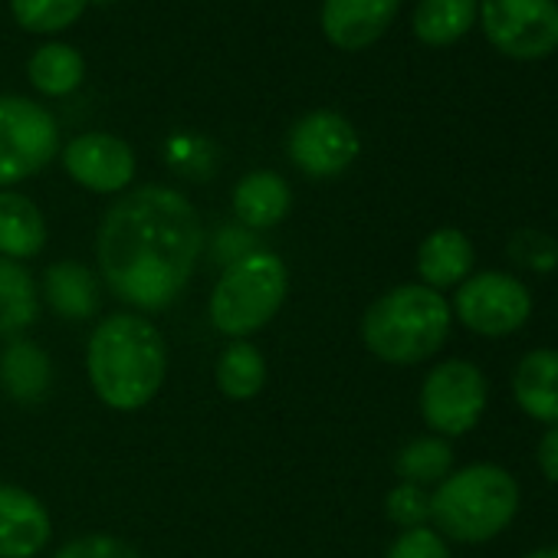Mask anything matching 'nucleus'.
Returning a JSON list of instances; mask_svg holds the SVG:
<instances>
[{
	"label": "nucleus",
	"mask_w": 558,
	"mask_h": 558,
	"mask_svg": "<svg viewBox=\"0 0 558 558\" xmlns=\"http://www.w3.org/2000/svg\"><path fill=\"white\" fill-rule=\"evenodd\" d=\"M509 253L512 256H519L529 269H551L555 263H548L545 259V253H551V256H558V246L548 240V236H535V233H525V236H519V240H512V246H509Z\"/></svg>",
	"instance_id": "c85d7f7f"
},
{
	"label": "nucleus",
	"mask_w": 558,
	"mask_h": 558,
	"mask_svg": "<svg viewBox=\"0 0 558 558\" xmlns=\"http://www.w3.org/2000/svg\"><path fill=\"white\" fill-rule=\"evenodd\" d=\"M453 450L444 437H417L398 453V476L414 486H430L450 476Z\"/></svg>",
	"instance_id": "b1692460"
},
{
	"label": "nucleus",
	"mask_w": 558,
	"mask_h": 558,
	"mask_svg": "<svg viewBox=\"0 0 558 558\" xmlns=\"http://www.w3.org/2000/svg\"><path fill=\"white\" fill-rule=\"evenodd\" d=\"M233 214L250 230H269L283 223L293 207V187L276 171H250L233 184Z\"/></svg>",
	"instance_id": "2eb2a0df"
},
{
	"label": "nucleus",
	"mask_w": 558,
	"mask_h": 558,
	"mask_svg": "<svg viewBox=\"0 0 558 558\" xmlns=\"http://www.w3.org/2000/svg\"><path fill=\"white\" fill-rule=\"evenodd\" d=\"M473 269V243L466 240L463 230L457 227H440L424 236L417 246V272L424 287L430 290H447L460 287Z\"/></svg>",
	"instance_id": "a211bd4d"
},
{
	"label": "nucleus",
	"mask_w": 558,
	"mask_h": 558,
	"mask_svg": "<svg viewBox=\"0 0 558 558\" xmlns=\"http://www.w3.org/2000/svg\"><path fill=\"white\" fill-rule=\"evenodd\" d=\"M44 300L60 319L86 323L102 310V283L89 266L76 259H60L44 272Z\"/></svg>",
	"instance_id": "4468645a"
},
{
	"label": "nucleus",
	"mask_w": 558,
	"mask_h": 558,
	"mask_svg": "<svg viewBox=\"0 0 558 558\" xmlns=\"http://www.w3.org/2000/svg\"><path fill=\"white\" fill-rule=\"evenodd\" d=\"M40 316V293L24 263L0 256V339L21 336Z\"/></svg>",
	"instance_id": "aec40b11"
},
{
	"label": "nucleus",
	"mask_w": 558,
	"mask_h": 558,
	"mask_svg": "<svg viewBox=\"0 0 558 558\" xmlns=\"http://www.w3.org/2000/svg\"><path fill=\"white\" fill-rule=\"evenodd\" d=\"M290 272L283 256L272 250H253L243 259L223 266L210 293V323L220 336L246 339L266 329L287 303Z\"/></svg>",
	"instance_id": "39448f33"
},
{
	"label": "nucleus",
	"mask_w": 558,
	"mask_h": 558,
	"mask_svg": "<svg viewBox=\"0 0 558 558\" xmlns=\"http://www.w3.org/2000/svg\"><path fill=\"white\" fill-rule=\"evenodd\" d=\"M86 372L96 398L112 411L145 408L165 385L168 349L155 323L135 313L102 319L86 349Z\"/></svg>",
	"instance_id": "f03ea898"
},
{
	"label": "nucleus",
	"mask_w": 558,
	"mask_h": 558,
	"mask_svg": "<svg viewBox=\"0 0 558 558\" xmlns=\"http://www.w3.org/2000/svg\"><path fill=\"white\" fill-rule=\"evenodd\" d=\"M359 151H362V142H359L355 125L342 112H332V109L306 112L300 122H293L287 135L290 161L310 178H339L342 171L352 168Z\"/></svg>",
	"instance_id": "9d476101"
},
{
	"label": "nucleus",
	"mask_w": 558,
	"mask_h": 558,
	"mask_svg": "<svg viewBox=\"0 0 558 558\" xmlns=\"http://www.w3.org/2000/svg\"><path fill=\"white\" fill-rule=\"evenodd\" d=\"M60 151V125L27 96H0V191L40 174Z\"/></svg>",
	"instance_id": "423d86ee"
},
{
	"label": "nucleus",
	"mask_w": 558,
	"mask_h": 558,
	"mask_svg": "<svg viewBox=\"0 0 558 558\" xmlns=\"http://www.w3.org/2000/svg\"><path fill=\"white\" fill-rule=\"evenodd\" d=\"M538 466H542V473L551 480V483H558V424L555 427H548L545 434H542V440H538Z\"/></svg>",
	"instance_id": "c756f323"
},
{
	"label": "nucleus",
	"mask_w": 558,
	"mask_h": 558,
	"mask_svg": "<svg viewBox=\"0 0 558 558\" xmlns=\"http://www.w3.org/2000/svg\"><path fill=\"white\" fill-rule=\"evenodd\" d=\"M53 532L47 506L21 486L0 483V558H34Z\"/></svg>",
	"instance_id": "ddd939ff"
},
{
	"label": "nucleus",
	"mask_w": 558,
	"mask_h": 558,
	"mask_svg": "<svg viewBox=\"0 0 558 558\" xmlns=\"http://www.w3.org/2000/svg\"><path fill=\"white\" fill-rule=\"evenodd\" d=\"M450 323V303L437 290L408 283L368 306L362 319V342L388 365H417L444 349Z\"/></svg>",
	"instance_id": "7ed1b4c3"
},
{
	"label": "nucleus",
	"mask_w": 558,
	"mask_h": 558,
	"mask_svg": "<svg viewBox=\"0 0 558 558\" xmlns=\"http://www.w3.org/2000/svg\"><path fill=\"white\" fill-rule=\"evenodd\" d=\"M486 411V378L473 362H440L421 388V414L440 437H460L480 424Z\"/></svg>",
	"instance_id": "6e6552de"
},
{
	"label": "nucleus",
	"mask_w": 558,
	"mask_h": 558,
	"mask_svg": "<svg viewBox=\"0 0 558 558\" xmlns=\"http://www.w3.org/2000/svg\"><path fill=\"white\" fill-rule=\"evenodd\" d=\"M519 512V486L496 463H470L437 483L430 519L457 542L496 538Z\"/></svg>",
	"instance_id": "20e7f679"
},
{
	"label": "nucleus",
	"mask_w": 558,
	"mask_h": 558,
	"mask_svg": "<svg viewBox=\"0 0 558 558\" xmlns=\"http://www.w3.org/2000/svg\"><path fill=\"white\" fill-rule=\"evenodd\" d=\"M388 519L401 529H417L430 519V493L414 483H398L385 499Z\"/></svg>",
	"instance_id": "a878e982"
},
{
	"label": "nucleus",
	"mask_w": 558,
	"mask_h": 558,
	"mask_svg": "<svg viewBox=\"0 0 558 558\" xmlns=\"http://www.w3.org/2000/svg\"><path fill=\"white\" fill-rule=\"evenodd\" d=\"M401 0H323L319 24L332 47L359 53L385 37Z\"/></svg>",
	"instance_id": "f8f14e48"
},
{
	"label": "nucleus",
	"mask_w": 558,
	"mask_h": 558,
	"mask_svg": "<svg viewBox=\"0 0 558 558\" xmlns=\"http://www.w3.org/2000/svg\"><path fill=\"white\" fill-rule=\"evenodd\" d=\"M480 17V0H421L414 8V37L427 47H450Z\"/></svg>",
	"instance_id": "412c9836"
},
{
	"label": "nucleus",
	"mask_w": 558,
	"mask_h": 558,
	"mask_svg": "<svg viewBox=\"0 0 558 558\" xmlns=\"http://www.w3.org/2000/svg\"><path fill=\"white\" fill-rule=\"evenodd\" d=\"M53 558H142V555L125 538L96 532V535H83V538L66 542Z\"/></svg>",
	"instance_id": "bb28decb"
},
{
	"label": "nucleus",
	"mask_w": 558,
	"mask_h": 558,
	"mask_svg": "<svg viewBox=\"0 0 558 558\" xmlns=\"http://www.w3.org/2000/svg\"><path fill=\"white\" fill-rule=\"evenodd\" d=\"M47 246L44 210L21 191H0V256L31 259Z\"/></svg>",
	"instance_id": "6ab92c4d"
},
{
	"label": "nucleus",
	"mask_w": 558,
	"mask_h": 558,
	"mask_svg": "<svg viewBox=\"0 0 558 558\" xmlns=\"http://www.w3.org/2000/svg\"><path fill=\"white\" fill-rule=\"evenodd\" d=\"M63 168L93 194H122L135 181V151L119 135L86 132L63 148Z\"/></svg>",
	"instance_id": "9b49d317"
},
{
	"label": "nucleus",
	"mask_w": 558,
	"mask_h": 558,
	"mask_svg": "<svg viewBox=\"0 0 558 558\" xmlns=\"http://www.w3.org/2000/svg\"><path fill=\"white\" fill-rule=\"evenodd\" d=\"M476 21L512 60H542L558 50V0H480Z\"/></svg>",
	"instance_id": "0eeeda50"
},
{
	"label": "nucleus",
	"mask_w": 558,
	"mask_h": 558,
	"mask_svg": "<svg viewBox=\"0 0 558 558\" xmlns=\"http://www.w3.org/2000/svg\"><path fill=\"white\" fill-rule=\"evenodd\" d=\"M388 558H450V548L440 532L417 525V529H404L395 538V545L388 548Z\"/></svg>",
	"instance_id": "cd10ccee"
},
{
	"label": "nucleus",
	"mask_w": 558,
	"mask_h": 558,
	"mask_svg": "<svg viewBox=\"0 0 558 558\" xmlns=\"http://www.w3.org/2000/svg\"><path fill=\"white\" fill-rule=\"evenodd\" d=\"M457 319L476 336H509L532 316V296L525 283L509 272H476L466 276L453 296Z\"/></svg>",
	"instance_id": "1a4fd4ad"
},
{
	"label": "nucleus",
	"mask_w": 558,
	"mask_h": 558,
	"mask_svg": "<svg viewBox=\"0 0 558 558\" xmlns=\"http://www.w3.org/2000/svg\"><path fill=\"white\" fill-rule=\"evenodd\" d=\"M525 558H558V548H538V551H529Z\"/></svg>",
	"instance_id": "7c9ffc66"
},
{
	"label": "nucleus",
	"mask_w": 558,
	"mask_h": 558,
	"mask_svg": "<svg viewBox=\"0 0 558 558\" xmlns=\"http://www.w3.org/2000/svg\"><path fill=\"white\" fill-rule=\"evenodd\" d=\"M89 8V0H11V14L27 34H60L73 27L83 11Z\"/></svg>",
	"instance_id": "393cba45"
},
{
	"label": "nucleus",
	"mask_w": 558,
	"mask_h": 558,
	"mask_svg": "<svg viewBox=\"0 0 558 558\" xmlns=\"http://www.w3.org/2000/svg\"><path fill=\"white\" fill-rule=\"evenodd\" d=\"M53 388V362L50 355L31 342L14 339L0 352V391L14 404H40Z\"/></svg>",
	"instance_id": "dca6fc26"
},
{
	"label": "nucleus",
	"mask_w": 558,
	"mask_h": 558,
	"mask_svg": "<svg viewBox=\"0 0 558 558\" xmlns=\"http://www.w3.org/2000/svg\"><path fill=\"white\" fill-rule=\"evenodd\" d=\"M217 388L230 398V401H250L263 391L266 385V359L256 345H250L246 339H233L214 368Z\"/></svg>",
	"instance_id": "5701e85b"
},
{
	"label": "nucleus",
	"mask_w": 558,
	"mask_h": 558,
	"mask_svg": "<svg viewBox=\"0 0 558 558\" xmlns=\"http://www.w3.org/2000/svg\"><path fill=\"white\" fill-rule=\"evenodd\" d=\"M204 253L197 207L174 187L145 184L122 194L99 223L96 259L109 293L142 313L168 310Z\"/></svg>",
	"instance_id": "f257e3e1"
},
{
	"label": "nucleus",
	"mask_w": 558,
	"mask_h": 558,
	"mask_svg": "<svg viewBox=\"0 0 558 558\" xmlns=\"http://www.w3.org/2000/svg\"><path fill=\"white\" fill-rule=\"evenodd\" d=\"M515 404L542 424H558V352L535 349L529 352L512 375Z\"/></svg>",
	"instance_id": "f3484780"
},
{
	"label": "nucleus",
	"mask_w": 558,
	"mask_h": 558,
	"mask_svg": "<svg viewBox=\"0 0 558 558\" xmlns=\"http://www.w3.org/2000/svg\"><path fill=\"white\" fill-rule=\"evenodd\" d=\"M27 76L44 96H73L86 80V60L70 44H44L27 60Z\"/></svg>",
	"instance_id": "4be33fe9"
}]
</instances>
